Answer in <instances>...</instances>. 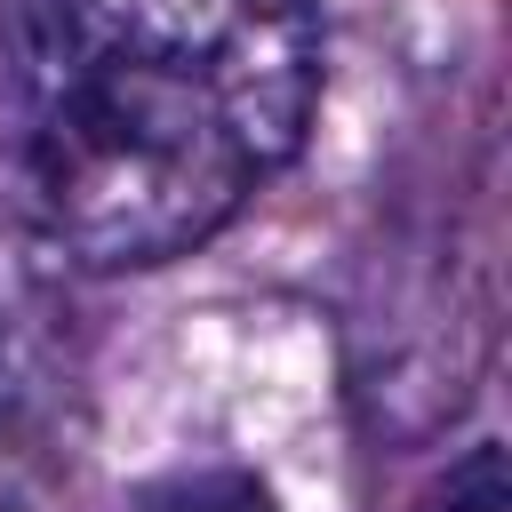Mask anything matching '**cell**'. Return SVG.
I'll use <instances>...</instances> for the list:
<instances>
[{
	"mask_svg": "<svg viewBox=\"0 0 512 512\" xmlns=\"http://www.w3.org/2000/svg\"><path fill=\"white\" fill-rule=\"evenodd\" d=\"M0 408H8V336H0Z\"/></svg>",
	"mask_w": 512,
	"mask_h": 512,
	"instance_id": "obj_4",
	"label": "cell"
},
{
	"mask_svg": "<svg viewBox=\"0 0 512 512\" xmlns=\"http://www.w3.org/2000/svg\"><path fill=\"white\" fill-rule=\"evenodd\" d=\"M440 512H504V456H496V448H472V456L448 472Z\"/></svg>",
	"mask_w": 512,
	"mask_h": 512,
	"instance_id": "obj_3",
	"label": "cell"
},
{
	"mask_svg": "<svg viewBox=\"0 0 512 512\" xmlns=\"http://www.w3.org/2000/svg\"><path fill=\"white\" fill-rule=\"evenodd\" d=\"M136 512H272V488L256 472L208 464V472H176L168 488H152Z\"/></svg>",
	"mask_w": 512,
	"mask_h": 512,
	"instance_id": "obj_2",
	"label": "cell"
},
{
	"mask_svg": "<svg viewBox=\"0 0 512 512\" xmlns=\"http://www.w3.org/2000/svg\"><path fill=\"white\" fill-rule=\"evenodd\" d=\"M0 56L24 200L88 272L216 240L320 104L312 0H0Z\"/></svg>",
	"mask_w": 512,
	"mask_h": 512,
	"instance_id": "obj_1",
	"label": "cell"
}]
</instances>
